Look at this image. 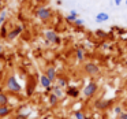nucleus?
Listing matches in <instances>:
<instances>
[{
  "mask_svg": "<svg viewBox=\"0 0 127 119\" xmlns=\"http://www.w3.org/2000/svg\"><path fill=\"white\" fill-rule=\"evenodd\" d=\"M6 89L11 93H21L22 92V85L18 82L15 75H8V78L6 81Z\"/></svg>",
  "mask_w": 127,
  "mask_h": 119,
  "instance_id": "obj_1",
  "label": "nucleus"
},
{
  "mask_svg": "<svg viewBox=\"0 0 127 119\" xmlns=\"http://www.w3.org/2000/svg\"><path fill=\"white\" fill-rule=\"evenodd\" d=\"M97 92H98V83L94 82V81L88 82L82 89V94H83L85 99H92L93 96H96Z\"/></svg>",
  "mask_w": 127,
  "mask_h": 119,
  "instance_id": "obj_2",
  "label": "nucleus"
},
{
  "mask_svg": "<svg viewBox=\"0 0 127 119\" xmlns=\"http://www.w3.org/2000/svg\"><path fill=\"white\" fill-rule=\"evenodd\" d=\"M36 17L38 18L40 21H42V22H47V21H49L51 18H52V10H51L49 7L40 6L36 11Z\"/></svg>",
  "mask_w": 127,
  "mask_h": 119,
  "instance_id": "obj_3",
  "label": "nucleus"
},
{
  "mask_svg": "<svg viewBox=\"0 0 127 119\" xmlns=\"http://www.w3.org/2000/svg\"><path fill=\"white\" fill-rule=\"evenodd\" d=\"M44 37H45V41H47L48 44L59 45V44L62 42L60 36H59V34L56 33L55 30H52V29H48V30H45V32H44Z\"/></svg>",
  "mask_w": 127,
  "mask_h": 119,
  "instance_id": "obj_4",
  "label": "nucleus"
},
{
  "mask_svg": "<svg viewBox=\"0 0 127 119\" xmlns=\"http://www.w3.org/2000/svg\"><path fill=\"white\" fill-rule=\"evenodd\" d=\"M83 71L89 77H96V75L100 74V66L97 63H94V62H86L83 64Z\"/></svg>",
  "mask_w": 127,
  "mask_h": 119,
  "instance_id": "obj_5",
  "label": "nucleus"
},
{
  "mask_svg": "<svg viewBox=\"0 0 127 119\" xmlns=\"http://www.w3.org/2000/svg\"><path fill=\"white\" fill-rule=\"evenodd\" d=\"M23 30H25V26H23V25H17L15 28H12L11 30L8 32V34H7V40H8V41H12V40H15L21 33H22Z\"/></svg>",
  "mask_w": 127,
  "mask_h": 119,
  "instance_id": "obj_6",
  "label": "nucleus"
},
{
  "mask_svg": "<svg viewBox=\"0 0 127 119\" xmlns=\"http://www.w3.org/2000/svg\"><path fill=\"white\" fill-rule=\"evenodd\" d=\"M40 85L42 86V88L45 89V90L48 92V93H51V88H52V85H53V82L49 79V78L47 77V74H41L40 75Z\"/></svg>",
  "mask_w": 127,
  "mask_h": 119,
  "instance_id": "obj_7",
  "label": "nucleus"
},
{
  "mask_svg": "<svg viewBox=\"0 0 127 119\" xmlns=\"http://www.w3.org/2000/svg\"><path fill=\"white\" fill-rule=\"evenodd\" d=\"M45 74H47V77L49 78L52 82H55L56 78H58V71H56V69H55L53 66L47 67V70H45Z\"/></svg>",
  "mask_w": 127,
  "mask_h": 119,
  "instance_id": "obj_8",
  "label": "nucleus"
},
{
  "mask_svg": "<svg viewBox=\"0 0 127 119\" xmlns=\"http://www.w3.org/2000/svg\"><path fill=\"white\" fill-rule=\"evenodd\" d=\"M79 89L77 88V86H67V92L66 94L68 97H71V99H77L78 96H79Z\"/></svg>",
  "mask_w": 127,
  "mask_h": 119,
  "instance_id": "obj_9",
  "label": "nucleus"
},
{
  "mask_svg": "<svg viewBox=\"0 0 127 119\" xmlns=\"http://www.w3.org/2000/svg\"><path fill=\"white\" fill-rule=\"evenodd\" d=\"M109 100H104V99H98L96 100V103H94V107L97 108V110H107L108 107H109Z\"/></svg>",
  "mask_w": 127,
  "mask_h": 119,
  "instance_id": "obj_10",
  "label": "nucleus"
},
{
  "mask_svg": "<svg viewBox=\"0 0 127 119\" xmlns=\"http://www.w3.org/2000/svg\"><path fill=\"white\" fill-rule=\"evenodd\" d=\"M51 92H52L53 94H56V96H58L59 99H63V97H64V92H63V89H62L59 85H56V83H53V85H52V88H51Z\"/></svg>",
  "mask_w": 127,
  "mask_h": 119,
  "instance_id": "obj_11",
  "label": "nucleus"
},
{
  "mask_svg": "<svg viewBox=\"0 0 127 119\" xmlns=\"http://www.w3.org/2000/svg\"><path fill=\"white\" fill-rule=\"evenodd\" d=\"M75 58H77L78 62H85V58H86V52L83 48H77L75 49Z\"/></svg>",
  "mask_w": 127,
  "mask_h": 119,
  "instance_id": "obj_12",
  "label": "nucleus"
},
{
  "mask_svg": "<svg viewBox=\"0 0 127 119\" xmlns=\"http://www.w3.org/2000/svg\"><path fill=\"white\" fill-rule=\"evenodd\" d=\"M94 19H96L97 23H104V22H107V21L109 19V15H108L107 12H98Z\"/></svg>",
  "mask_w": 127,
  "mask_h": 119,
  "instance_id": "obj_13",
  "label": "nucleus"
},
{
  "mask_svg": "<svg viewBox=\"0 0 127 119\" xmlns=\"http://www.w3.org/2000/svg\"><path fill=\"white\" fill-rule=\"evenodd\" d=\"M53 83L59 85L62 89H64V88H67V86H68V81H67L66 77H58V78H56V81H55Z\"/></svg>",
  "mask_w": 127,
  "mask_h": 119,
  "instance_id": "obj_14",
  "label": "nucleus"
},
{
  "mask_svg": "<svg viewBox=\"0 0 127 119\" xmlns=\"http://www.w3.org/2000/svg\"><path fill=\"white\" fill-rule=\"evenodd\" d=\"M59 100H60V99H59V97L56 96V94H53L52 92H51L49 96H48V103H49L51 107H55V105L59 103Z\"/></svg>",
  "mask_w": 127,
  "mask_h": 119,
  "instance_id": "obj_15",
  "label": "nucleus"
},
{
  "mask_svg": "<svg viewBox=\"0 0 127 119\" xmlns=\"http://www.w3.org/2000/svg\"><path fill=\"white\" fill-rule=\"evenodd\" d=\"M10 114H11V108L8 105H0V118H4Z\"/></svg>",
  "mask_w": 127,
  "mask_h": 119,
  "instance_id": "obj_16",
  "label": "nucleus"
},
{
  "mask_svg": "<svg viewBox=\"0 0 127 119\" xmlns=\"http://www.w3.org/2000/svg\"><path fill=\"white\" fill-rule=\"evenodd\" d=\"M8 94L6 92H0V105H8Z\"/></svg>",
  "mask_w": 127,
  "mask_h": 119,
  "instance_id": "obj_17",
  "label": "nucleus"
},
{
  "mask_svg": "<svg viewBox=\"0 0 127 119\" xmlns=\"http://www.w3.org/2000/svg\"><path fill=\"white\" fill-rule=\"evenodd\" d=\"M10 30H7V25L4 23V25L0 26V36L3 37V39H7V34H8Z\"/></svg>",
  "mask_w": 127,
  "mask_h": 119,
  "instance_id": "obj_18",
  "label": "nucleus"
},
{
  "mask_svg": "<svg viewBox=\"0 0 127 119\" xmlns=\"http://www.w3.org/2000/svg\"><path fill=\"white\" fill-rule=\"evenodd\" d=\"M6 19H7V11L3 10V11L0 12V26L6 23Z\"/></svg>",
  "mask_w": 127,
  "mask_h": 119,
  "instance_id": "obj_19",
  "label": "nucleus"
},
{
  "mask_svg": "<svg viewBox=\"0 0 127 119\" xmlns=\"http://www.w3.org/2000/svg\"><path fill=\"white\" fill-rule=\"evenodd\" d=\"M74 118L75 119H88V118H86V115L82 112V111H75V112H74Z\"/></svg>",
  "mask_w": 127,
  "mask_h": 119,
  "instance_id": "obj_20",
  "label": "nucleus"
},
{
  "mask_svg": "<svg viewBox=\"0 0 127 119\" xmlns=\"http://www.w3.org/2000/svg\"><path fill=\"white\" fill-rule=\"evenodd\" d=\"M122 112H123V107H122V105H116V107L113 108V114H115L116 116L120 115Z\"/></svg>",
  "mask_w": 127,
  "mask_h": 119,
  "instance_id": "obj_21",
  "label": "nucleus"
},
{
  "mask_svg": "<svg viewBox=\"0 0 127 119\" xmlns=\"http://www.w3.org/2000/svg\"><path fill=\"white\" fill-rule=\"evenodd\" d=\"M74 25L78 26V28H82V26L85 25V21L81 19V18H77V19H75V22H74Z\"/></svg>",
  "mask_w": 127,
  "mask_h": 119,
  "instance_id": "obj_22",
  "label": "nucleus"
},
{
  "mask_svg": "<svg viewBox=\"0 0 127 119\" xmlns=\"http://www.w3.org/2000/svg\"><path fill=\"white\" fill-rule=\"evenodd\" d=\"M77 18H79V17H75V15H71V14H68V15L66 17V21H67V22H71V23H74Z\"/></svg>",
  "mask_w": 127,
  "mask_h": 119,
  "instance_id": "obj_23",
  "label": "nucleus"
},
{
  "mask_svg": "<svg viewBox=\"0 0 127 119\" xmlns=\"http://www.w3.org/2000/svg\"><path fill=\"white\" fill-rule=\"evenodd\" d=\"M14 119H28V114H18L14 116Z\"/></svg>",
  "mask_w": 127,
  "mask_h": 119,
  "instance_id": "obj_24",
  "label": "nucleus"
},
{
  "mask_svg": "<svg viewBox=\"0 0 127 119\" xmlns=\"http://www.w3.org/2000/svg\"><path fill=\"white\" fill-rule=\"evenodd\" d=\"M96 34H97L98 37H105V36H107V33H105V32H102L101 29H98V30L96 32Z\"/></svg>",
  "mask_w": 127,
  "mask_h": 119,
  "instance_id": "obj_25",
  "label": "nucleus"
},
{
  "mask_svg": "<svg viewBox=\"0 0 127 119\" xmlns=\"http://www.w3.org/2000/svg\"><path fill=\"white\" fill-rule=\"evenodd\" d=\"M118 119H127V111H123L120 115H118Z\"/></svg>",
  "mask_w": 127,
  "mask_h": 119,
  "instance_id": "obj_26",
  "label": "nucleus"
},
{
  "mask_svg": "<svg viewBox=\"0 0 127 119\" xmlns=\"http://www.w3.org/2000/svg\"><path fill=\"white\" fill-rule=\"evenodd\" d=\"M101 48H104V49H108V48H109V44H108V42H104V44H101Z\"/></svg>",
  "mask_w": 127,
  "mask_h": 119,
  "instance_id": "obj_27",
  "label": "nucleus"
},
{
  "mask_svg": "<svg viewBox=\"0 0 127 119\" xmlns=\"http://www.w3.org/2000/svg\"><path fill=\"white\" fill-rule=\"evenodd\" d=\"M70 14H71V15H75V17H79V15H78V12L75 11V10H71V11H70Z\"/></svg>",
  "mask_w": 127,
  "mask_h": 119,
  "instance_id": "obj_28",
  "label": "nucleus"
},
{
  "mask_svg": "<svg viewBox=\"0 0 127 119\" xmlns=\"http://www.w3.org/2000/svg\"><path fill=\"white\" fill-rule=\"evenodd\" d=\"M34 1H36L37 4H44L45 1H47V0H34Z\"/></svg>",
  "mask_w": 127,
  "mask_h": 119,
  "instance_id": "obj_29",
  "label": "nucleus"
},
{
  "mask_svg": "<svg viewBox=\"0 0 127 119\" xmlns=\"http://www.w3.org/2000/svg\"><path fill=\"white\" fill-rule=\"evenodd\" d=\"M123 0H115V6H120Z\"/></svg>",
  "mask_w": 127,
  "mask_h": 119,
  "instance_id": "obj_30",
  "label": "nucleus"
},
{
  "mask_svg": "<svg viewBox=\"0 0 127 119\" xmlns=\"http://www.w3.org/2000/svg\"><path fill=\"white\" fill-rule=\"evenodd\" d=\"M1 52H3V45L0 44V53H1Z\"/></svg>",
  "mask_w": 127,
  "mask_h": 119,
  "instance_id": "obj_31",
  "label": "nucleus"
},
{
  "mask_svg": "<svg viewBox=\"0 0 127 119\" xmlns=\"http://www.w3.org/2000/svg\"><path fill=\"white\" fill-rule=\"evenodd\" d=\"M0 92H3V85H0Z\"/></svg>",
  "mask_w": 127,
  "mask_h": 119,
  "instance_id": "obj_32",
  "label": "nucleus"
},
{
  "mask_svg": "<svg viewBox=\"0 0 127 119\" xmlns=\"http://www.w3.org/2000/svg\"><path fill=\"white\" fill-rule=\"evenodd\" d=\"M47 119H60V118H47Z\"/></svg>",
  "mask_w": 127,
  "mask_h": 119,
  "instance_id": "obj_33",
  "label": "nucleus"
},
{
  "mask_svg": "<svg viewBox=\"0 0 127 119\" xmlns=\"http://www.w3.org/2000/svg\"><path fill=\"white\" fill-rule=\"evenodd\" d=\"M126 6H127V0H126Z\"/></svg>",
  "mask_w": 127,
  "mask_h": 119,
  "instance_id": "obj_34",
  "label": "nucleus"
}]
</instances>
